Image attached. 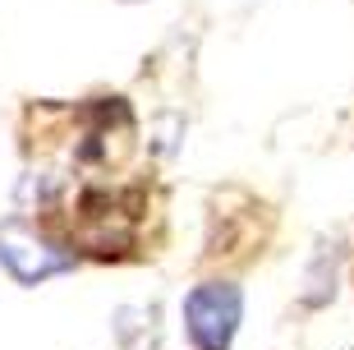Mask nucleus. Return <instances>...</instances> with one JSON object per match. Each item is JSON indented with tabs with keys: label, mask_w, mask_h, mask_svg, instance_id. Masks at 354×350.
Returning a JSON list of instances; mask_svg holds the SVG:
<instances>
[{
	"label": "nucleus",
	"mask_w": 354,
	"mask_h": 350,
	"mask_svg": "<svg viewBox=\"0 0 354 350\" xmlns=\"http://www.w3.org/2000/svg\"><path fill=\"white\" fill-rule=\"evenodd\" d=\"M129 5H133V0H129Z\"/></svg>",
	"instance_id": "obj_4"
},
{
	"label": "nucleus",
	"mask_w": 354,
	"mask_h": 350,
	"mask_svg": "<svg viewBox=\"0 0 354 350\" xmlns=\"http://www.w3.org/2000/svg\"><path fill=\"white\" fill-rule=\"evenodd\" d=\"M157 318H161L157 304H124V309H115L111 327H115V337H120V350H152L157 346V332H161Z\"/></svg>",
	"instance_id": "obj_3"
},
{
	"label": "nucleus",
	"mask_w": 354,
	"mask_h": 350,
	"mask_svg": "<svg viewBox=\"0 0 354 350\" xmlns=\"http://www.w3.org/2000/svg\"><path fill=\"white\" fill-rule=\"evenodd\" d=\"M74 263H79V254L65 240H55L46 221H37L32 212H14L0 221V268L19 286H41L69 272Z\"/></svg>",
	"instance_id": "obj_1"
},
{
	"label": "nucleus",
	"mask_w": 354,
	"mask_h": 350,
	"mask_svg": "<svg viewBox=\"0 0 354 350\" xmlns=\"http://www.w3.org/2000/svg\"><path fill=\"white\" fill-rule=\"evenodd\" d=\"M184 337L194 350H230L244 323V290L235 281H198L180 304Z\"/></svg>",
	"instance_id": "obj_2"
}]
</instances>
